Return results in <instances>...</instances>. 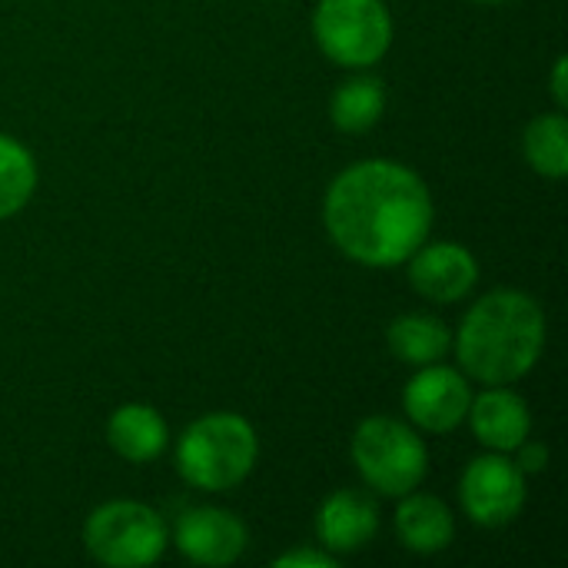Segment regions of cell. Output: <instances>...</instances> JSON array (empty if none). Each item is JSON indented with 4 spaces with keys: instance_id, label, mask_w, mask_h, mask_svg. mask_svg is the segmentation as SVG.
<instances>
[{
    "instance_id": "cell-1",
    "label": "cell",
    "mask_w": 568,
    "mask_h": 568,
    "mask_svg": "<svg viewBox=\"0 0 568 568\" xmlns=\"http://www.w3.org/2000/svg\"><path fill=\"white\" fill-rule=\"evenodd\" d=\"M323 216L333 243L349 260L366 266H396L426 243L433 200L409 166L366 160L333 180Z\"/></svg>"
},
{
    "instance_id": "cell-2",
    "label": "cell",
    "mask_w": 568,
    "mask_h": 568,
    "mask_svg": "<svg viewBox=\"0 0 568 568\" xmlns=\"http://www.w3.org/2000/svg\"><path fill=\"white\" fill-rule=\"evenodd\" d=\"M546 346V316L539 303L519 290L483 296L463 320L456 353L463 369L489 386L523 379Z\"/></svg>"
},
{
    "instance_id": "cell-3",
    "label": "cell",
    "mask_w": 568,
    "mask_h": 568,
    "mask_svg": "<svg viewBox=\"0 0 568 568\" xmlns=\"http://www.w3.org/2000/svg\"><path fill=\"white\" fill-rule=\"evenodd\" d=\"M176 466L196 489H233L256 466V433L243 416L233 413L203 416L180 436Z\"/></svg>"
},
{
    "instance_id": "cell-4",
    "label": "cell",
    "mask_w": 568,
    "mask_h": 568,
    "mask_svg": "<svg viewBox=\"0 0 568 568\" xmlns=\"http://www.w3.org/2000/svg\"><path fill=\"white\" fill-rule=\"evenodd\" d=\"M353 463L383 496H406L426 476V446L399 419L373 416L353 436Z\"/></svg>"
},
{
    "instance_id": "cell-5",
    "label": "cell",
    "mask_w": 568,
    "mask_h": 568,
    "mask_svg": "<svg viewBox=\"0 0 568 568\" xmlns=\"http://www.w3.org/2000/svg\"><path fill=\"white\" fill-rule=\"evenodd\" d=\"M87 552L113 568L153 566L166 549L163 519L140 503H106L83 526Z\"/></svg>"
},
{
    "instance_id": "cell-6",
    "label": "cell",
    "mask_w": 568,
    "mask_h": 568,
    "mask_svg": "<svg viewBox=\"0 0 568 568\" xmlns=\"http://www.w3.org/2000/svg\"><path fill=\"white\" fill-rule=\"evenodd\" d=\"M313 33L329 60L369 67L389 50L393 20L383 0H320Z\"/></svg>"
},
{
    "instance_id": "cell-7",
    "label": "cell",
    "mask_w": 568,
    "mask_h": 568,
    "mask_svg": "<svg viewBox=\"0 0 568 568\" xmlns=\"http://www.w3.org/2000/svg\"><path fill=\"white\" fill-rule=\"evenodd\" d=\"M459 493L476 526L499 529L526 506V473L506 456H479L469 463Z\"/></svg>"
},
{
    "instance_id": "cell-8",
    "label": "cell",
    "mask_w": 568,
    "mask_h": 568,
    "mask_svg": "<svg viewBox=\"0 0 568 568\" xmlns=\"http://www.w3.org/2000/svg\"><path fill=\"white\" fill-rule=\"evenodd\" d=\"M403 403H406L409 419L419 429H426V433H453L466 419L473 393H469V383L456 369L429 363L406 386Z\"/></svg>"
},
{
    "instance_id": "cell-9",
    "label": "cell",
    "mask_w": 568,
    "mask_h": 568,
    "mask_svg": "<svg viewBox=\"0 0 568 568\" xmlns=\"http://www.w3.org/2000/svg\"><path fill=\"white\" fill-rule=\"evenodd\" d=\"M176 549L196 566H230L246 549V526L223 509H190L176 523Z\"/></svg>"
},
{
    "instance_id": "cell-10",
    "label": "cell",
    "mask_w": 568,
    "mask_h": 568,
    "mask_svg": "<svg viewBox=\"0 0 568 568\" xmlns=\"http://www.w3.org/2000/svg\"><path fill=\"white\" fill-rule=\"evenodd\" d=\"M409 260H413L409 283L426 300H436V303L463 300L479 280V266L473 253L459 243H429V246H419Z\"/></svg>"
},
{
    "instance_id": "cell-11",
    "label": "cell",
    "mask_w": 568,
    "mask_h": 568,
    "mask_svg": "<svg viewBox=\"0 0 568 568\" xmlns=\"http://www.w3.org/2000/svg\"><path fill=\"white\" fill-rule=\"evenodd\" d=\"M376 529H379L376 503L363 493H353V489L329 496L316 516L320 542L329 552H359L373 542Z\"/></svg>"
},
{
    "instance_id": "cell-12",
    "label": "cell",
    "mask_w": 568,
    "mask_h": 568,
    "mask_svg": "<svg viewBox=\"0 0 568 568\" xmlns=\"http://www.w3.org/2000/svg\"><path fill=\"white\" fill-rule=\"evenodd\" d=\"M473 419V433L483 446L496 449V453H513L519 449L526 439H529V429H532V419H529V409L526 403L509 393V389H489L483 393L476 403H469V413Z\"/></svg>"
},
{
    "instance_id": "cell-13",
    "label": "cell",
    "mask_w": 568,
    "mask_h": 568,
    "mask_svg": "<svg viewBox=\"0 0 568 568\" xmlns=\"http://www.w3.org/2000/svg\"><path fill=\"white\" fill-rule=\"evenodd\" d=\"M396 532L406 549L433 556V552L449 549V542L456 536V523H453V513L439 499L406 493V499L396 513Z\"/></svg>"
},
{
    "instance_id": "cell-14",
    "label": "cell",
    "mask_w": 568,
    "mask_h": 568,
    "mask_svg": "<svg viewBox=\"0 0 568 568\" xmlns=\"http://www.w3.org/2000/svg\"><path fill=\"white\" fill-rule=\"evenodd\" d=\"M106 439L126 463H150L166 449V423L156 409L130 403L110 416Z\"/></svg>"
},
{
    "instance_id": "cell-15",
    "label": "cell",
    "mask_w": 568,
    "mask_h": 568,
    "mask_svg": "<svg viewBox=\"0 0 568 568\" xmlns=\"http://www.w3.org/2000/svg\"><path fill=\"white\" fill-rule=\"evenodd\" d=\"M389 349L396 359L409 363V366H429L439 363L449 349V329L433 320V316H399L389 326Z\"/></svg>"
},
{
    "instance_id": "cell-16",
    "label": "cell",
    "mask_w": 568,
    "mask_h": 568,
    "mask_svg": "<svg viewBox=\"0 0 568 568\" xmlns=\"http://www.w3.org/2000/svg\"><path fill=\"white\" fill-rule=\"evenodd\" d=\"M386 103V87L376 77H356L343 83L333 97V123L343 133H363L369 130Z\"/></svg>"
},
{
    "instance_id": "cell-17",
    "label": "cell",
    "mask_w": 568,
    "mask_h": 568,
    "mask_svg": "<svg viewBox=\"0 0 568 568\" xmlns=\"http://www.w3.org/2000/svg\"><path fill=\"white\" fill-rule=\"evenodd\" d=\"M526 156L536 173L562 180L568 173V123L562 113L536 116L526 130Z\"/></svg>"
},
{
    "instance_id": "cell-18",
    "label": "cell",
    "mask_w": 568,
    "mask_h": 568,
    "mask_svg": "<svg viewBox=\"0 0 568 568\" xmlns=\"http://www.w3.org/2000/svg\"><path fill=\"white\" fill-rule=\"evenodd\" d=\"M37 186L33 156L10 136H0V220L23 210Z\"/></svg>"
},
{
    "instance_id": "cell-19",
    "label": "cell",
    "mask_w": 568,
    "mask_h": 568,
    "mask_svg": "<svg viewBox=\"0 0 568 568\" xmlns=\"http://www.w3.org/2000/svg\"><path fill=\"white\" fill-rule=\"evenodd\" d=\"M280 568H296V566H313V568H336V559L329 552H310V549H300V552H290V556H280L276 559Z\"/></svg>"
},
{
    "instance_id": "cell-20",
    "label": "cell",
    "mask_w": 568,
    "mask_h": 568,
    "mask_svg": "<svg viewBox=\"0 0 568 568\" xmlns=\"http://www.w3.org/2000/svg\"><path fill=\"white\" fill-rule=\"evenodd\" d=\"M546 459H549V453H546V446H519V469L523 473H539V469H546Z\"/></svg>"
},
{
    "instance_id": "cell-21",
    "label": "cell",
    "mask_w": 568,
    "mask_h": 568,
    "mask_svg": "<svg viewBox=\"0 0 568 568\" xmlns=\"http://www.w3.org/2000/svg\"><path fill=\"white\" fill-rule=\"evenodd\" d=\"M552 97L566 106L568 93H566V57L556 60V73H552Z\"/></svg>"
},
{
    "instance_id": "cell-22",
    "label": "cell",
    "mask_w": 568,
    "mask_h": 568,
    "mask_svg": "<svg viewBox=\"0 0 568 568\" xmlns=\"http://www.w3.org/2000/svg\"><path fill=\"white\" fill-rule=\"evenodd\" d=\"M486 3H499V0H486Z\"/></svg>"
}]
</instances>
